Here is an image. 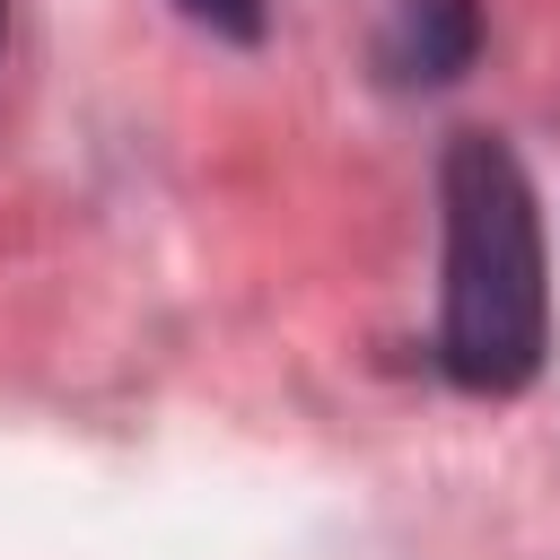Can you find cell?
I'll list each match as a JSON object with an SVG mask.
<instances>
[{"mask_svg": "<svg viewBox=\"0 0 560 560\" xmlns=\"http://www.w3.org/2000/svg\"><path fill=\"white\" fill-rule=\"evenodd\" d=\"M438 210H446L438 368L464 394H525L551 350V271L516 149L499 131H455L438 158Z\"/></svg>", "mask_w": 560, "mask_h": 560, "instance_id": "obj_1", "label": "cell"}, {"mask_svg": "<svg viewBox=\"0 0 560 560\" xmlns=\"http://www.w3.org/2000/svg\"><path fill=\"white\" fill-rule=\"evenodd\" d=\"M481 61V0H394L376 26L385 88H455Z\"/></svg>", "mask_w": 560, "mask_h": 560, "instance_id": "obj_2", "label": "cell"}, {"mask_svg": "<svg viewBox=\"0 0 560 560\" xmlns=\"http://www.w3.org/2000/svg\"><path fill=\"white\" fill-rule=\"evenodd\" d=\"M192 26H210V35H228V44H254L262 35V0H175Z\"/></svg>", "mask_w": 560, "mask_h": 560, "instance_id": "obj_3", "label": "cell"}, {"mask_svg": "<svg viewBox=\"0 0 560 560\" xmlns=\"http://www.w3.org/2000/svg\"><path fill=\"white\" fill-rule=\"evenodd\" d=\"M0 26H9V0H0Z\"/></svg>", "mask_w": 560, "mask_h": 560, "instance_id": "obj_4", "label": "cell"}]
</instances>
